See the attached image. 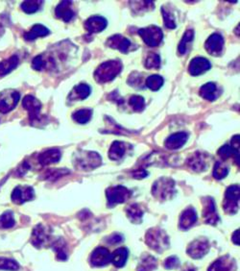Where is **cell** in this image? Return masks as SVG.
I'll return each mask as SVG.
<instances>
[{
    "label": "cell",
    "mask_w": 240,
    "mask_h": 271,
    "mask_svg": "<svg viewBox=\"0 0 240 271\" xmlns=\"http://www.w3.org/2000/svg\"><path fill=\"white\" fill-rule=\"evenodd\" d=\"M122 70L120 61H108L101 63L94 72V78L98 83H108L114 80Z\"/></svg>",
    "instance_id": "1"
},
{
    "label": "cell",
    "mask_w": 240,
    "mask_h": 271,
    "mask_svg": "<svg viewBox=\"0 0 240 271\" xmlns=\"http://www.w3.org/2000/svg\"><path fill=\"white\" fill-rule=\"evenodd\" d=\"M175 192L174 181L169 178H160L156 181L152 188V193L158 200L164 201L170 199Z\"/></svg>",
    "instance_id": "2"
},
{
    "label": "cell",
    "mask_w": 240,
    "mask_h": 271,
    "mask_svg": "<svg viewBox=\"0 0 240 271\" xmlns=\"http://www.w3.org/2000/svg\"><path fill=\"white\" fill-rule=\"evenodd\" d=\"M146 243L153 250L162 252L168 248L169 240L165 232L158 228H153L146 234Z\"/></svg>",
    "instance_id": "3"
},
{
    "label": "cell",
    "mask_w": 240,
    "mask_h": 271,
    "mask_svg": "<svg viewBox=\"0 0 240 271\" xmlns=\"http://www.w3.org/2000/svg\"><path fill=\"white\" fill-rule=\"evenodd\" d=\"M102 164V159L100 155L96 152H81L77 157L76 165L80 169L90 171L98 167Z\"/></svg>",
    "instance_id": "4"
},
{
    "label": "cell",
    "mask_w": 240,
    "mask_h": 271,
    "mask_svg": "<svg viewBox=\"0 0 240 271\" xmlns=\"http://www.w3.org/2000/svg\"><path fill=\"white\" fill-rule=\"evenodd\" d=\"M106 196L109 207H113L126 202L131 196V191L123 186L111 187L106 190Z\"/></svg>",
    "instance_id": "5"
},
{
    "label": "cell",
    "mask_w": 240,
    "mask_h": 271,
    "mask_svg": "<svg viewBox=\"0 0 240 271\" xmlns=\"http://www.w3.org/2000/svg\"><path fill=\"white\" fill-rule=\"evenodd\" d=\"M20 98L19 91L15 90H5L0 92V113L7 114L14 110Z\"/></svg>",
    "instance_id": "6"
},
{
    "label": "cell",
    "mask_w": 240,
    "mask_h": 271,
    "mask_svg": "<svg viewBox=\"0 0 240 271\" xmlns=\"http://www.w3.org/2000/svg\"><path fill=\"white\" fill-rule=\"evenodd\" d=\"M240 186L235 185L227 188L225 192L224 211L228 213H236L240 205Z\"/></svg>",
    "instance_id": "7"
},
{
    "label": "cell",
    "mask_w": 240,
    "mask_h": 271,
    "mask_svg": "<svg viewBox=\"0 0 240 271\" xmlns=\"http://www.w3.org/2000/svg\"><path fill=\"white\" fill-rule=\"evenodd\" d=\"M139 35L141 37L143 42L150 47L158 46L163 39L162 31L160 27L155 25H151L149 27L140 29Z\"/></svg>",
    "instance_id": "8"
},
{
    "label": "cell",
    "mask_w": 240,
    "mask_h": 271,
    "mask_svg": "<svg viewBox=\"0 0 240 271\" xmlns=\"http://www.w3.org/2000/svg\"><path fill=\"white\" fill-rule=\"evenodd\" d=\"M210 250V243L205 239H199L192 241L187 247V254L193 259H200L208 254Z\"/></svg>",
    "instance_id": "9"
},
{
    "label": "cell",
    "mask_w": 240,
    "mask_h": 271,
    "mask_svg": "<svg viewBox=\"0 0 240 271\" xmlns=\"http://www.w3.org/2000/svg\"><path fill=\"white\" fill-rule=\"evenodd\" d=\"M35 191L29 186H19L12 192V200L16 204H23L34 198Z\"/></svg>",
    "instance_id": "10"
},
{
    "label": "cell",
    "mask_w": 240,
    "mask_h": 271,
    "mask_svg": "<svg viewBox=\"0 0 240 271\" xmlns=\"http://www.w3.org/2000/svg\"><path fill=\"white\" fill-rule=\"evenodd\" d=\"M22 106L29 113L31 122L40 120V109H41V104L35 96H33L31 94L26 95L23 98Z\"/></svg>",
    "instance_id": "11"
},
{
    "label": "cell",
    "mask_w": 240,
    "mask_h": 271,
    "mask_svg": "<svg viewBox=\"0 0 240 271\" xmlns=\"http://www.w3.org/2000/svg\"><path fill=\"white\" fill-rule=\"evenodd\" d=\"M224 47V38L218 34L214 33L207 40L205 43V48L208 53L213 56L221 55Z\"/></svg>",
    "instance_id": "12"
},
{
    "label": "cell",
    "mask_w": 240,
    "mask_h": 271,
    "mask_svg": "<svg viewBox=\"0 0 240 271\" xmlns=\"http://www.w3.org/2000/svg\"><path fill=\"white\" fill-rule=\"evenodd\" d=\"M203 201V216L205 218V222L210 225H215L219 220V216L216 212L213 199L211 197H205Z\"/></svg>",
    "instance_id": "13"
},
{
    "label": "cell",
    "mask_w": 240,
    "mask_h": 271,
    "mask_svg": "<svg viewBox=\"0 0 240 271\" xmlns=\"http://www.w3.org/2000/svg\"><path fill=\"white\" fill-rule=\"evenodd\" d=\"M111 262V253L107 248L98 247L91 253L90 263L94 267H104Z\"/></svg>",
    "instance_id": "14"
},
{
    "label": "cell",
    "mask_w": 240,
    "mask_h": 271,
    "mask_svg": "<svg viewBox=\"0 0 240 271\" xmlns=\"http://www.w3.org/2000/svg\"><path fill=\"white\" fill-rule=\"evenodd\" d=\"M210 67H211V64L208 59L203 57H196L190 62L188 66V72L192 76H198L208 71L210 69Z\"/></svg>",
    "instance_id": "15"
},
{
    "label": "cell",
    "mask_w": 240,
    "mask_h": 271,
    "mask_svg": "<svg viewBox=\"0 0 240 271\" xmlns=\"http://www.w3.org/2000/svg\"><path fill=\"white\" fill-rule=\"evenodd\" d=\"M108 25V21L105 18L99 16H93L85 21V28L90 34L100 33Z\"/></svg>",
    "instance_id": "16"
},
{
    "label": "cell",
    "mask_w": 240,
    "mask_h": 271,
    "mask_svg": "<svg viewBox=\"0 0 240 271\" xmlns=\"http://www.w3.org/2000/svg\"><path fill=\"white\" fill-rule=\"evenodd\" d=\"M188 139V135L185 132H179L169 136L165 141V147L170 150H177L181 148Z\"/></svg>",
    "instance_id": "17"
},
{
    "label": "cell",
    "mask_w": 240,
    "mask_h": 271,
    "mask_svg": "<svg viewBox=\"0 0 240 271\" xmlns=\"http://www.w3.org/2000/svg\"><path fill=\"white\" fill-rule=\"evenodd\" d=\"M55 14L58 19L62 20L63 21H65V22L70 21L74 17V11L72 9V2L71 1H61L60 4L56 7Z\"/></svg>",
    "instance_id": "18"
},
{
    "label": "cell",
    "mask_w": 240,
    "mask_h": 271,
    "mask_svg": "<svg viewBox=\"0 0 240 271\" xmlns=\"http://www.w3.org/2000/svg\"><path fill=\"white\" fill-rule=\"evenodd\" d=\"M186 164L192 170L201 172V171L205 170L206 167H207L206 156H204L203 153L196 152L188 158V160L186 161Z\"/></svg>",
    "instance_id": "19"
},
{
    "label": "cell",
    "mask_w": 240,
    "mask_h": 271,
    "mask_svg": "<svg viewBox=\"0 0 240 271\" xmlns=\"http://www.w3.org/2000/svg\"><path fill=\"white\" fill-rule=\"evenodd\" d=\"M235 261L229 256L221 257L220 259L216 260L209 268V271H235Z\"/></svg>",
    "instance_id": "20"
},
{
    "label": "cell",
    "mask_w": 240,
    "mask_h": 271,
    "mask_svg": "<svg viewBox=\"0 0 240 271\" xmlns=\"http://www.w3.org/2000/svg\"><path fill=\"white\" fill-rule=\"evenodd\" d=\"M107 44L111 48L118 49L122 53H126V52H128V50L131 46V42L121 35H115L108 40Z\"/></svg>",
    "instance_id": "21"
},
{
    "label": "cell",
    "mask_w": 240,
    "mask_h": 271,
    "mask_svg": "<svg viewBox=\"0 0 240 271\" xmlns=\"http://www.w3.org/2000/svg\"><path fill=\"white\" fill-rule=\"evenodd\" d=\"M60 151L57 148H52L42 152L39 156V162L41 166H48L51 164L58 163L60 160Z\"/></svg>",
    "instance_id": "22"
},
{
    "label": "cell",
    "mask_w": 240,
    "mask_h": 271,
    "mask_svg": "<svg viewBox=\"0 0 240 271\" xmlns=\"http://www.w3.org/2000/svg\"><path fill=\"white\" fill-rule=\"evenodd\" d=\"M197 221V213L193 208H188L181 213L180 218V227L182 230H187L192 227Z\"/></svg>",
    "instance_id": "23"
},
{
    "label": "cell",
    "mask_w": 240,
    "mask_h": 271,
    "mask_svg": "<svg viewBox=\"0 0 240 271\" xmlns=\"http://www.w3.org/2000/svg\"><path fill=\"white\" fill-rule=\"evenodd\" d=\"M48 237L49 236H48V234L46 232V229L42 225L39 224L33 230V233H32V243L36 247L40 248L46 241H48Z\"/></svg>",
    "instance_id": "24"
},
{
    "label": "cell",
    "mask_w": 240,
    "mask_h": 271,
    "mask_svg": "<svg viewBox=\"0 0 240 271\" xmlns=\"http://www.w3.org/2000/svg\"><path fill=\"white\" fill-rule=\"evenodd\" d=\"M50 31L48 28H46L45 26L41 25V24H35L32 29L28 32H26L24 34V39L28 42H31V41H34L38 38H40V37H45L47 35H49Z\"/></svg>",
    "instance_id": "25"
},
{
    "label": "cell",
    "mask_w": 240,
    "mask_h": 271,
    "mask_svg": "<svg viewBox=\"0 0 240 271\" xmlns=\"http://www.w3.org/2000/svg\"><path fill=\"white\" fill-rule=\"evenodd\" d=\"M200 95L209 101H214L219 96L218 87L214 83H207L200 89Z\"/></svg>",
    "instance_id": "26"
},
{
    "label": "cell",
    "mask_w": 240,
    "mask_h": 271,
    "mask_svg": "<svg viewBox=\"0 0 240 271\" xmlns=\"http://www.w3.org/2000/svg\"><path fill=\"white\" fill-rule=\"evenodd\" d=\"M126 146H127L126 144L122 142H119V141L114 142L109 150V158L113 161L120 160L126 152Z\"/></svg>",
    "instance_id": "27"
},
{
    "label": "cell",
    "mask_w": 240,
    "mask_h": 271,
    "mask_svg": "<svg viewBox=\"0 0 240 271\" xmlns=\"http://www.w3.org/2000/svg\"><path fill=\"white\" fill-rule=\"evenodd\" d=\"M128 259V250L124 247L117 249L111 255V261L117 268H122L125 266Z\"/></svg>",
    "instance_id": "28"
},
{
    "label": "cell",
    "mask_w": 240,
    "mask_h": 271,
    "mask_svg": "<svg viewBox=\"0 0 240 271\" xmlns=\"http://www.w3.org/2000/svg\"><path fill=\"white\" fill-rule=\"evenodd\" d=\"M19 57L17 55L11 56L9 59L0 63V76H4L14 70L19 64Z\"/></svg>",
    "instance_id": "29"
},
{
    "label": "cell",
    "mask_w": 240,
    "mask_h": 271,
    "mask_svg": "<svg viewBox=\"0 0 240 271\" xmlns=\"http://www.w3.org/2000/svg\"><path fill=\"white\" fill-rule=\"evenodd\" d=\"M90 92H91V90H90V87L89 85L79 84V85L74 87V89L70 94V98H72V100H74V99L83 100V99L88 98Z\"/></svg>",
    "instance_id": "30"
},
{
    "label": "cell",
    "mask_w": 240,
    "mask_h": 271,
    "mask_svg": "<svg viewBox=\"0 0 240 271\" xmlns=\"http://www.w3.org/2000/svg\"><path fill=\"white\" fill-rule=\"evenodd\" d=\"M92 117V110L90 109H81L76 111L72 115V119L79 124H86L90 121Z\"/></svg>",
    "instance_id": "31"
},
{
    "label": "cell",
    "mask_w": 240,
    "mask_h": 271,
    "mask_svg": "<svg viewBox=\"0 0 240 271\" xmlns=\"http://www.w3.org/2000/svg\"><path fill=\"white\" fill-rule=\"evenodd\" d=\"M127 214L129 216V218L135 222V223H139L141 220L142 214L143 212L141 211L140 207L138 204H132L127 208Z\"/></svg>",
    "instance_id": "32"
},
{
    "label": "cell",
    "mask_w": 240,
    "mask_h": 271,
    "mask_svg": "<svg viewBox=\"0 0 240 271\" xmlns=\"http://www.w3.org/2000/svg\"><path fill=\"white\" fill-rule=\"evenodd\" d=\"M218 155L222 160H227L232 156H235L237 158V164L240 165V151L234 149L230 146H224L218 150Z\"/></svg>",
    "instance_id": "33"
},
{
    "label": "cell",
    "mask_w": 240,
    "mask_h": 271,
    "mask_svg": "<svg viewBox=\"0 0 240 271\" xmlns=\"http://www.w3.org/2000/svg\"><path fill=\"white\" fill-rule=\"evenodd\" d=\"M164 83V79L157 74L151 75L147 79H146V87L151 90H159L163 85Z\"/></svg>",
    "instance_id": "34"
},
{
    "label": "cell",
    "mask_w": 240,
    "mask_h": 271,
    "mask_svg": "<svg viewBox=\"0 0 240 271\" xmlns=\"http://www.w3.org/2000/svg\"><path fill=\"white\" fill-rule=\"evenodd\" d=\"M193 38H194V31L187 30L184 33V35L182 36V38L180 40L179 46H178V49H179L180 54H184L186 52L187 46L193 41Z\"/></svg>",
    "instance_id": "35"
},
{
    "label": "cell",
    "mask_w": 240,
    "mask_h": 271,
    "mask_svg": "<svg viewBox=\"0 0 240 271\" xmlns=\"http://www.w3.org/2000/svg\"><path fill=\"white\" fill-rule=\"evenodd\" d=\"M15 223H16V221H15L14 214L12 211H5L3 214L0 215V228L1 229L12 228L15 225Z\"/></svg>",
    "instance_id": "36"
},
{
    "label": "cell",
    "mask_w": 240,
    "mask_h": 271,
    "mask_svg": "<svg viewBox=\"0 0 240 271\" xmlns=\"http://www.w3.org/2000/svg\"><path fill=\"white\" fill-rule=\"evenodd\" d=\"M156 267H157V260L152 256H147L142 259L141 263L138 268V271H152L155 270Z\"/></svg>",
    "instance_id": "37"
},
{
    "label": "cell",
    "mask_w": 240,
    "mask_h": 271,
    "mask_svg": "<svg viewBox=\"0 0 240 271\" xmlns=\"http://www.w3.org/2000/svg\"><path fill=\"white\" fill-rule=\"evenodd\" d=\"M41 5H42V1H24L20 7L24 13L34 14L39 11Z\"/></svg>",
    "instance_id": "38"
},
{
    "label": "cell",
    "mask_w": 240,
    "mask_h": 271,
    "mask_svg": "<svg viewBox=\"0 0 240 271\" xmlns=\"http://www.w3.org/2000/svg\"><path fill=\"white\" fill-rule=\"evenodd\" d=\"M130 105L136 112H141L145 107V101L142 96L140 95H133L130 97L129 100Z\"/></svg>",
    "instance_id": "39"
},
{
    "label": "cell",
    "mask_w": 240,
    "mask_h": 271,
    "mask_svg": "<svg viewBox=\"0 0 240 271\" xmlns=\"http://www.w3.org/2000/svg\"><path fill=\"white\" fill-rule=\"evenodd\" d=\"M19 269L20 266L16 261L7 258H0V271H16Z\"/></svg>",
    "instance_id": "40"
},
{
    "label": "cell",
    "mask_w": 240,
    "mask_h": 271,
    "mask_svg": "<svg viewBox=\"0 0 240 271\" xmlns=\"http://www.w3.org/2000/svg\"><path fill=\"white\" fill-rule=\"evenodd\" d=\"M161 13H162L163 21H164L165 26L169 29H175L176 28V22H175V20L173 18L172 13L170 11H168L167 9H165L164 7L161 8Z\"/></svg>",
    "instance_id": "41"
},
{
    "label": "cell",
    "mask_w": 240,
    "mask_h": 271,
    "mask_svg": "<svg viewBox=\"0 0 240 271\" xmlns=\"http://www.w3.org/2000/svg\"><path fill=\"white\" fill-rule=\"evenodd\" d=\"M229 173L228 167L224 165H222L221 163H216L214 165V168H213V177L216 178L217 180H221L223 178H225Z\"/></svg>",
    "instance_id": "42"
},
{
    "label": "cell",
    "mask_w": 240,
    "mask_h": 271,
    "mask_svg": "<svg viewBox=\"0 0 240 271\" xmlns=\"http://www.w3.org/2000/svg\"><path fill=\"white\" fill-rule=\"evenodd\" d=\"M160 65V58L156 53H151L145 61V67L148 69L159 68Z\"/></svg>",
    "instance_id": "43"
},
{
    "label": "cell",
    "mask_w": 240,
    "mask_h": 271,
    "mask_svg": "<svg viewBox=\"0 0 240 271\" xmlns=\"http://www.w3.org/2000/svg\"><path fill=\"white\" fill-rule=\"evenodd\" d=\"M47 65L46 61L44 60L42 55H39L36 58H34V60L32 62V67L36 70H42L43 68H45Z\"/></svg>",
    "instance_id": "44"
},
{
    "label": "cell",
    "mask_w": 240,
    "mask_h": 271,
    "mask_svg": "<svg viewBox=\"0 0 240 271\" xmlns=\"http://www.w3.org/2000/svg\"><path fill=\"white\" fill-rule=\"evenodd\" d=\"M180 265V261L177 257L175 256H172V257H169L165 260L164 262V267L165 269L167 270H173V269H176L177 267H179Z\"/></svg>",
    "instance_id": "45"
},
{
    "label": "cell",
    "mask_w": 240,
    "mask_h": 271,
    "mask_svg": "<svg viewBox=\"0 0 240 271\" xmlns=\"http://www.w3.org/2000/svg\"><path fill=\"white\" fill-rule=\"evenodd\" d=\"M134 5V10H140L141 8H144L146 10L150 9V7H154V1H135L132 3Z\"/></svg>",
    "instance_id": "46"
},
{
    "label": "cell",
    "mask_w": 240,
    "mask_h": 271,
    "mask_svg": "<svg viewBox=\"0 0 240 271\" xmlns=\"http://www.w3.org/2000/svg\"><path fill=\"white\" fill-rule=\"evenodd\" d=\"M68 170H64V169H56V170H48L47 174L45 175V177L47 179H57L60 176L67 174Z\"/></svg>",
    "instance_id": "47"
},
{
    "label": "cell",
    "mask_w": 240,
    "mask_h": 271,
    "mask_svg": "<svg viewBox=\"0 0 240 271\" xmlns=\"http://www.w3.org/2000/svg\"><path fill=\"white\" fill-rule=\"evenodd\" d=\"M232 147L236 150L240 151V136L237 135L232 140Z\"/></svg>",
    "instance_id": "48"
},
{
    "label": "cell",
    "mask_w": 240,
    "mask_h": 271,
    "mask_svg": "<svg viewBox=\"0 0 240 271\" xmlns=\"http://www.w3.org/2000/svg\"><path fill=\"white\" fill-rule=\"evenodd\" d=\"M147 175H148L147 172L144 171V170H137V171H135V172L133 173V176L136 177L137 179H142V178L146 177Z\"/></svg>",
    "instance_id": "49"
},
{
    "label": "cell",
    "mask_w": 240,
    "mask_h": 271,
    "mask_svg": "<svg viewBox=\"0 0 240 271\" xmlns=\"http://www.w3.org/2000/svg\"><path fill=\"white\" fill-rule=\"evenodd\" d=\"M122 240V237L119 235V234H115V235H113L112 237H110L109 238V243H112V244H115V243H118V242H120Z\"/></svg>",
    "instance_id": "50"
},
{
    "label": "cell",
    "mask_w": 240,
    "mask_h": 271,
    "mask_svg": "<svg viewBox=\"0 0 240 271\" xmlns=\"http://www.w3.org/2000/svg\"><path fill=\"white\" fill-rule=\"evenodd\" d=\"M240 230H237V231L234 233V235H233V241H234L236 244L239 245L240 242Z\"/></svg>",
    "instance_id": "51"
},
{
    "label": "cell",
    "mask_w": 240,
    "mask_h": 271,
    "mask_svg": "<svg viewBox=\"0 0 240 271\" xmlns=\"http://www.w3.org/2000/svg\"><path fill=\"white\" fill-rule=\"evenodd\" d=\"M184 271H195V270H194V269H190V268H188L187 270H185Z\"/></svg>",
    "instance_id": "52"
}]
</instances>
